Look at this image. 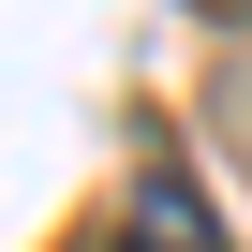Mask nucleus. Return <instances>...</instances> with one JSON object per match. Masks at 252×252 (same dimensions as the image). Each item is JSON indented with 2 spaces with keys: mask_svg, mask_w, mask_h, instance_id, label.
<instances>
[{
  "mask_svg": "<svg viewBox=\"0 0 252 252\" xmlns=\"http://www.w3.org/2000/svg\"><path fill=\"white\" fill-rule=\"evenodd\" d=\"M119 252H222V222H208L178 178H149L134 208H119Z\"/></svg>",
  "mask_w": 252,
  "mask_h": 252,
  "instance_id": "f257e3e1",
  "label": "nucleus"
},
{
  "mask_svg": "<svg viewBox=\"0 0 252 252\" xmlns=\"http://www.w3.org/2000/svg\"><path fill=\"white\" fill-rule=\"evenodd\" d=\"M208 15H252V0H208Z\"/></svg>",
  "mask_w": 252,
  "mask_h": 252,
  "instance_id": "f03ea898",
  "label": "nucleus"
}]
</instances>
